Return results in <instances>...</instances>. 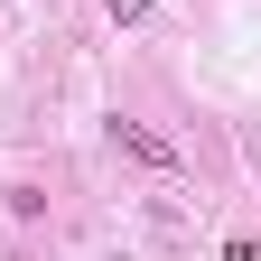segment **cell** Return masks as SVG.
<instances>
[{"label": "cell", "instance_id": "cell-1", "mask_svg": "<svg viewBox=\"0 0 261 261\" xmlns=\"http://www.w3.org/2000/svg\"><path fill=\"white\" fill-rule=\"evenodd\" d=\"M112 140H121L130 159H140V168H159V177H168V168H177V140H159V130H149V121H112Z\"/></svg>", "mask_w": 261, "mask_h": 261}, {"label": "cell", "instance_id": "cell-2", "mask_svg": "<svg viewBox=\"0 0 261 261\" xmlns=\"http://www.w3.org/2000/svg\"><path fill=\"white\" fill-rule=\"evenodd\" d=\"M103 10H112V19L130 28V19H149V0H103Z\"/></svg>", "mask_w": 261, "mask_h": 261}]
</instances>
